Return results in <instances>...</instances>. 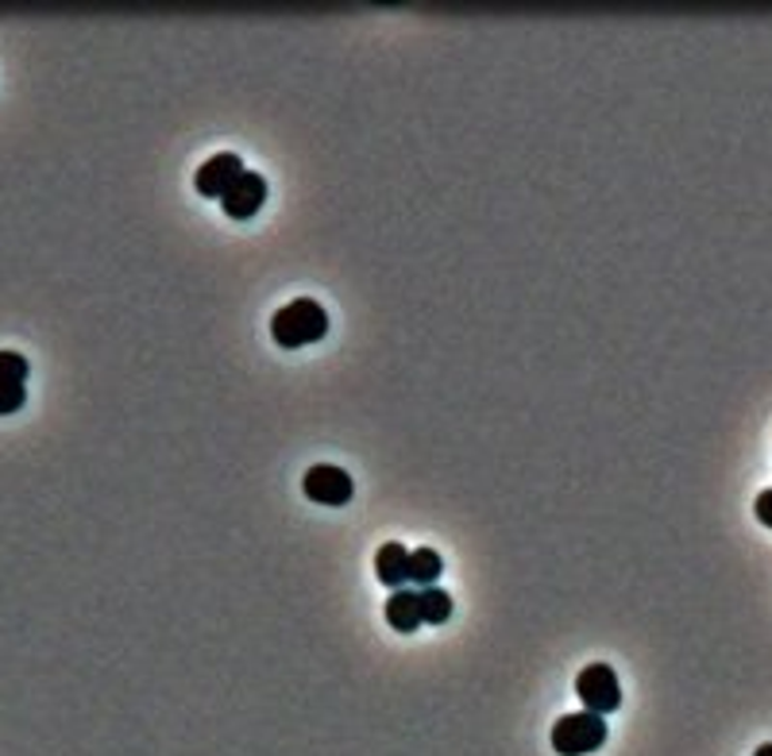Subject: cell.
<instances>
[{"mask_svg": "<svg viewBox=\"0 0 772 756\" xmlns=\"http://www.w3.org/2000/svg\"><path fill=\"white\" fill-rule=\"evenodd\" d=\"M329 332V313H324L321 302L313 298H294L290 305H282L279 313L271 316V336L279 347L294 352V347L317 344Z\"/></svg>", "mask_w": 772, "mask_h": 756, "instance_id": "obj_1", "label": "cell"}, {"mask_svg": "<svg viewBox=\"0 0 772 756\" xmlns=\"http://www.w3.org/2000/svg\"><path fill=\"white\" fill-rule=\"evenodd\" d=\"M549 742L560 756H588V753H595L606 745V718L603 714H591V710L564 714V718L552 726Z\"/></svg>", "mask_w": 772, "mask_h": 756, "instance_id": "obj_2", "label": "cell"}, {"mask_svg": "<svg viewBox=\"0 0 772 756\" xmlns=\"http://www.w3.org/2000/svg\"><path fill=\"white\" fill-rule=\"evenodd\" d=\"M575 695H580L583 710L591 714H614L622 706V683H618L611 664H588V668L575 676Z\"/></svg>", "mask_w": 772, "mask_h": 756, "instance_id": "obj_3", "label": "cell"}, {"mask_svg": "<svg viewBox=\"0 0 772 756\" xmlns=\"http://www.w3.org/2000/svg\"><path fill=\"white\" fill-rule=\"evenodd\" d=\"M302 491L317 506H348L352 502V475L337 463H317V467L305 471Z\"/></svg>", "mask_w": 772, "mask_h": 756, "instance_id": "obj_4", "label": "cell"}, {"mask_svg": "<svg viewBox=\"0 0 772 756\" xmlns=\"http://www.w3.org/2000/svg\"><path fill=\"white\" fill-rule=\"evenodd\" d=\"M263 201H267V178L255 174V170H243L232 182V190L221 198V209L232 221H251L263 209Z\"/></svg>", "mask_w": 772, "mask_h": 756, "instance_id": "obj_5", "label": "cell"}, {"mask_svg": "<svg viewBox=\"0 0 772 756\" xmlns=\"http://www.w3.org/2000/svg\"><path fill=\"white\" fill-rule=\"evenodd\" d=\"M240 174H243L240 154L221 151V154H213V159H209L205 167L198 170V174H193V185H198L201 198H224V193L232 190V182Z\"/></svg>", "mask_w": 772, "mask_h": 756, "instance_id": "obj_6", "label": "cell"}, {"mask_svg": "<svg viewBox=\"0 0 772 756\" xmlns=\"http://www.w3.org/2000/svg\"><path fill=\"white\" fill-rule=\"evenodd\" d=\"M375 575L383 587H405L410 583V548H402V544H383V548L375 552Z\"/></svg>", "mask_w": 772, "mask_h": 756, "instance_id": "obj_7", "label": "cell"}, {"mask_svg": "<svg viewBox=\"0 0 772 756\" xmlns=\"http://www.w3.org/2000/svg\"><path fill=\"white\" fill-rule=\"evenodd\" d=\"M387 622L394 625L398 633H418L421 622V603H418V591H405L398 587L394 595L387 598Z\"/></svg>", "mask_w": 772, "mask_h": 756, "instance_id": "obj_8", "label": "cell"}, {"mask_svg": "<svg viewBox=\"0 0 772 756\" xmlns=\"http://www.w3.org/2000/svg\"><path fill=\"white\" fill-rule=\"evenodd\" d=\"M444 564H441V552L437 548H413L410 552V583H418V587H433L437 579H441Z\"/></svg>", "mask_w": 772, "mask_h": 756, "instance_id": "obj_9", "label": "cell"}, {"mask_svg": "<svg viewBox=\"0 0 772 756\" xmlns=\"http://www.w3.org/2000/svg\"><path fill=\"white\" fill-rule=\"evenodd\" d=\"M418 603H421V622L425 625H444L452 617V595L441 587H421Z\"/></svg>", "mask_w": 772, "mask_h": 756, "instance_id": "obj_10", "label": "cell"}, {"mask_svg": "<svg viewBox=\"0 0 772 756\" xmlns=\"http://www.w3.org/2000/svg\"><path fill=\"white\" fill-rule=\"evenodd\" d=\"M28 379V360L20 352H0V382H23Z\"/></svg>", "mask_w": 772, "mask_h": 756, "instance_id": "obj_11", "label": "cell"}, {"mask_svg": "<svg viewBox=\"0 0 772 756\" xmlns=\"http://www.w3.org/2000/svg\"><path fill=\"white\" fill-rule=\"evenodd\" d=\"M28 397L23 382H0V413H16Z\"/></svg>", "mask_w": 772, "mask_h": 756, "instance_id": "obj_12", "label": "cell"}, {"mask_svg": "<svg viewBox=\"0 0 772 756\" xmlns=\"http://www.w3.org/2000/svg\"><path fill=\"white\" fill-rule=\"evenodd\" d=\"M753 510H758V522L772 530V491H761L758 494V506H753Z\"/></svg>", "mask_w": 772, "mask_h": 756, "instance_id": "obj_13", "label": "cell"}, {"mask_svg": "<svg viewBox=\"0 0 772 756\" xmlns=\"http://www.w3.org/2000/svg\"><path fill=\"white\" fill-rule=\"evenodd\" d=\"M753 756H772V745H758V753Z\"/></svg>", "mask_w": 772, "mask_h": 756, "instance_id": "obj_14", "label": "cell"}]
</instances>
